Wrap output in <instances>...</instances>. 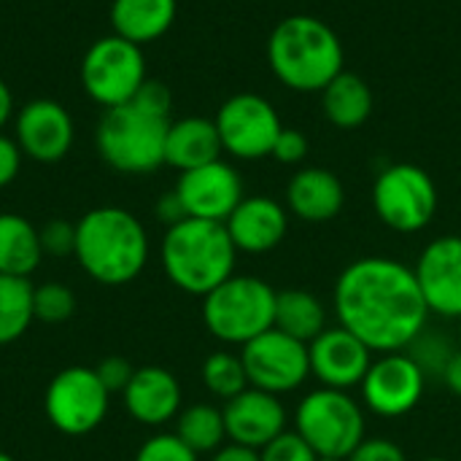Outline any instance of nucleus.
Returning <instances> with one entry per match:
<instances>
[{
    "label": "nucleus",
    "mask_w": 461,
    "mask_h": 461,
    "mask_svg": "<svg viewBox=\"0 0 461 461\" xmlns=\"http://www.w3.org/2000/svg\"><path fill=\"white\" fill-rule=\"evenodd\" d=\"M0 461H16V459H14V456H8V454H3V451H0Z\"/></svg>",
    "instance_id": "obj_43"
},
{
    "label": "nucleus",
    "mask_w": 461,
    "mask_h": 461,
    "mask_svg": "<svg viewBox=\"0 0 461 461\" xmlns=\"http://www.w3.org/2000/svg\"><path fill=\"white\" fill-rule=\"evenodd\" d=\"M178 0H113L111 27L113 35L138 46L159 41L176 22Z\"/></svg>",
    "instance_id": "obj_23"
},
{
    "label": "nucleus",
    "mask_w": 461,
    "mask_h": 461,
    "mask_svg": "<svg viewBox=\"0 0 461 461\" xmlns=\"http://www.w3.org/2000/svg\"><path fill=\"white\" fill-rule=\"evenodd\" d=\"M308 138H305V132H300V130H294V127H284L281 130V135H278V140H276V146H273V159L276 162H281V165H300L305 157H308Z\"/></svg>",
    "instance_id": "obj_35"
},
{
    "label": "nucleus",
    "mask_w": 461,
    "mask_h": 461,
    "mask_svg": "<svg viewBox=\"0 0 461 461\" xmlns=\"http://www.w3.org/2000/svg\"><path fill=\"white\" fill-rule=\"evenodd\" d=\"M332 305L338 324L375 354L405 351L429 319L413 267L392 257H362L346 265Z\"/></svg>",
    "instance_id": "obj_1"
},
{
    "label": "nucleus",
    "mask_w": 461,
    "mask_h": 461,
    "mask_svg": "<svg viewBox=\"0 0 461 461\" xmlns=\"http://www.w3.org/2000/svg\"><path fill=\"white\" fill-rule=\"evenodd\" d=\"M154 211H157V219H159L165 227H173V224L189 219L186 211H184V205H181V200H178V194H176V189H173V192H165V194L157 200V208H154Z\"/></svg>",
    "instance_id": "obj_39"
},
{
    "label": "nucleus",
    "mask_w": 461,
    "mask_h": 461,
    "mask_svg": "<svg viewBox=\"0 0 461 461\" xmlns=\"http://www.w3.org/2000/svg\"><path fill=\"white\" fill-rule=\"evenodd\" d=\"M429 313L461 319V235H440L424 246L413 265Z\"/></svg>",
    "instance_id": "obj_16"
},
{
    "label": "nucleus",
    "mask_w": 461,
    "mask_h": 461,
    "mask_svg": "<svg viewBox=\"0 0 461 461\" xmlns=\"http://www.w3.org/2000/svg\"><path fill=\"white\" fill-rule=\"evenodd\" d=\"M159 259L176 289L205 297L235 276L238 249L221 221L184 219L165 230Z\"/></svg>",
    "instance_id": "obj_5"
},
{
    "label": "nucleus",
    "mask_w": 461,
    "mask_h": 461,
    "mask_svg": "<svg viewBox=\"0 0 461 461\" xmlns=\"http://www.w3.org/2000/svg\"><path fill=\"white\" fill-rule=\"evenodd\" d=\"M424 461H448V459H443V456H432V459H424Z\"/></svg>",
    "instance_id": "obj_44"
},
{
    "label": "nucleus",
    "mask_w": 461,
    "mask_h": 461,
    "mask_svg": "<svg viewBox=\"0 0 461 461\" xmlns=\"http://www.w3.org/2000/svg\"><path fill=\"white\" fill-rule=\"evenodd\" d=\"M43 259L38 227L19 213H0V273L30 278Z\"/></svg>",
    "instance_id": "obj_25"
},
{
    "label": "nucleus",
    "mask_w": 461,
    "mask_h": 461,
    "mask_svg": "<svg viewBox=\"0 0 461 461\" xmlns=\"http://www.w3.org/2000/svg\"><path fill=\"white\" fill-rule=\"evenodd\" d=\"M176 435L200 456V454H216L227 443V427L224 413L216 405L197 402L178 413L176 419Z\"/></svg>",
    "instance_id": "obj_27"
},
{
    "label": "nucleus",
    "mask_w": 461,
    "mask_h": 461,
    "mask_svg": "<svg viewBox=\"0 0 461 461\" xmlns=\"http://www.w3.org/2000/svg\"><path fill=\"white\" fill-rule=\"evenodd\" d=\"M73 257L92 281L124 286L135 281L149 262V232L127 208H92L76 221Z\"/></svg>",
    "instance_id": "obj_3"
},
{
    "label": "nucleus",
    "mask_w": 461,
    "mask_h": 461,
    "mask_svg": "<svg viewBox=\"0 0 461 461\" xmlns=\"http://www.w3.org/2000/svg\"><path fill=\"white\" fill-rule=\"evenodd\" d=\"M424 386L427 375L413 357L408 351H394L373 359L359 392L370 413L381 419H402L421 402Z\"/></svg>",
    "instance_id": "obj_13"
},
{
    "label": "nucleus",
    "mask_w": 461,
    "mask_h": 461,
    "mask_svg": "<svg viewBox=\"0 0 461 461\" xmlns=\"http://www.w3.org/2000/svg\"><path fill=\"white\" fill-rule=\"evenodd\" d=\"M276 294L257 276H230L203 297V324L216 340L243 348L276 327Z\"/></svg>",
    "instance_id": "obj_6"
},
{
    "label": "nucleus",
    "mask_w": 461,
    "mask_h": 461,
    "mask_svg": "<svg viewBox=\"0 0 461 461\" xmlns=\"http://www.w3.org/2000/svg\"><path fill=\"white\" fill-rule=\"evenodd\" d=\"M11 119H14V95H11L8 84L0 78V132Z\"/></svg>",
    "instance_id": "obj_42"
},
{
    "label": "nucleus",
    "mask_w": 461,
    "mask_h": 461,
    "mask_svg": "<svg viewBox=\"0 0 461 461\" xmlns=\"http://www.w3.org/2000/svg\"><path fill=\"white\" fill-rule=\"evenodd\" d=\"M181 384L178 378L157 365L138 367L122 392L127 413L143 427H165L181 413Z\"/></svg>",
    "instance_id": "obj_20"
},
{
    "label": "nucleus",
    "mask_w": 461,
    "mask_h": 461,
    "mask_svg": "<svg viewBox=\"0 0 461 461\" xmlns=\"http://www.w3.org/2000/svg\"><path fill=\"white\" fill-rule=\"evenodd\" d=\"M346 461H408V456L389 438H365Z\"/></svg>",
    "instance_id": "obj_36"
},
{
    "label": "nucleus",
    "mask_w": 461,
    "mask_h": 461,
    "mask_svg": "<svg viewBox=\"0 0 461 461\" xmlns=\"http://www.w3.org/2000/svg\"><path fill=\"white\" fill-rule=\"evenodd\" d=\"M273 76L292 92H321L343 73L340 35L319 16L294 14L281 19L267 38Z\"/></svg>",
    "instance_id": "obj_4"
},
{
    "label": "nucleus",
    "mask_w": 461,
    "mask_h": 461,
    "mask_svg": "<svg viewBox=\"0 0 461 461\" xmlns=\"http://www.w3.org/2000/svg\"><path fill=\"white\" fill-rule=\"evenodd\" d=\"M346 189L327 167H303L286 184V211L308 224H321L343 211Z\"/></svg>",
    "instance_id": "obj_21"
},
{
    "label": "nucleus",
    "mask_w": 461,
    "mask_h": 461,
    "mask_svg": "<svg viewBox=\"0 0 461 461\" xmlns=\"http://www.w3.org/2000/svg\"><path fill=\"white\" fill-rule=\"evenodd\" d=\"M22 149L19 143L14 140V135H5L0 132V189H5L22 170Z\"/></svg>",
    "instance_id": "obj_38"
},
{
    "label": "nucleus",
    "mask_w": 461,
    "mask_h": 461,
    "mask_svg": "<svg viewBox=\"0 0 461 461\" xmlns=\"http://www.w3.org/2000/svg\"><path fill=\"white\" fill-rule=\"evenodd\" d=\"M95 373H97V378L103 381V386H105L111 394H122V392L127 389V384H130L135 367H132L124 357H108V359H103V362L95 367Z\"/></svg>",
    "instance_id": "obj_37"
},
{
    "label": "nucleus",
    "mask_w": 461,
    "mask_h": 461,
    "mask_svg": "<svg viewBox=\"0 0 461 461\" xmlns=\"http://www.w3.org/2000/svg\"><path fill=\"white\" fill-rule=\"evenodd\" d=\"M249 386L284 397L297 392L311 378L308 343L289 338L281 330H267L240 348Z\"/></svg>",
    "instance_id": "obj_12"
},
{
    "label": "nucleus",
    "mask_w": 461,
    "mask_h": 461,
    "mask_svg": "<svg viewBox=\"0 0 461 461\" xmlns=\"http://www.w3.org/2000/svg\"><path fill=\"white\" fill-rule=\"evenodd\" d=\"M176 194L189 219H205L221 224L246 197L240 173L224 159H213L208 165L181 173L176 184Z\"/></svg>",
    "instance_id": "obj_15"
},
{
    "label": "nucleus",
    "mask_w": 461,
    "mask_h": 461,
    "mask_svg": "<svg viewBox=\"0 0 461 461\" xmlns=\"http://www.w3.org/2000/svg\"><path fill=\"white\" fill-rule=\"evenodd\" d=\"M32 308H35V319L43 324H62L76 313V294L70 286L59 284V281H46L41 286H35L32 292Z\"/></svg>",
    "instance_id": "obj_30"
},
{
    "label": "nucleus",
    "mask_w": 461,
    "mask_h": 461,
    "mask_svg": "<svg viewBox=\"0 0 461 461\" xmlns=\"http://www.w3.org/2000/svg\"><path fill=\"white\" fill-rule=\"evenodd\" d=\"M221 138L213 119L184 116L170 122L165 138V165L186 173L213 159H221Z\"/></svg>",
    "instance_id": "obj_22"
},
{
    "label": "nucleus",
    "mask_w": 461,
    "mask_h": 461,
    "mask_svg": "<svg viewBox=\"0 0 461 461\" xmlns=\"http://www.w3.org/2000/svg\"><path fill=\"white\" fill-rule=\"evenodd\" d=\"M262 461H319V454L292 429H286L281 438H276L270 446L259 451Z\"/></svg>",
    "instance_id": "obj_34"
},
{
    "label": "nucleus",
    "mask_w": 461,
    "mask_h": 461,
    "mask_svg": "<svg viewBox=\"0 0 461 461\" xmlns=\"http://www.w3.org/2000/svg\"><path fill=\"white\" fill-rule=\"evenodd\" d=\"M321 111L332 127L357 130L373 113V89L362 76L343 70L321 89Z\"/></svg>",
    "instance_id": "obj_24"
},
{
    "label": "nucleus",
    "mask_w": 461,
    "mask_h": 461,
    "mask_svg": "<svg viewBox=\"0 0 461 461\" xmlns=\"http://www.w3.org/2000/svg\"><path fill=\"white\" fill-rule=\"evenodd\" d=\"M81 86L103 111L130 103L149 81L143 46L119 35L97 38L81 57Z\"/></svg>",
    "instance_id": "obj_8"
},
{
    "label": "nucleus",
    "mask_w": 461,
    "mask_h": 461,
    "mask_svg": "<svg viewBox=\"0 0 461 461\" xmlns=\"http://www.w3.org/2000/svg\"><path fill=\"white\" fill-rule=\"evenodd\" d=\"M170 103V89L149 78L130 103L103 111L95 130V146L103 162L127 176H146L165 165Z\"/></svg>",
    "instance_id": "obj_2"
},
{
    "label": "nucleus",
    "mask_w": 461,
    "mask_h": 461,
    "mask_svg": "<svg viewBox=\"0 0 461 461\" xmlns=\"http://www.w3.org/2000/svg\"><path fill=\"white\" fill-rule=\"evenodd\" d=\"M327 308L308 289H284L276 294V330L300 343L316 340L327 330Z\"/></svg>",
    "instance_id": "obj_26"
},
{
    "label": "nucleus",
    "mask_w": 461,
    "mask_h": 461,
    "mask_svg": "<svg viewBox=\"0 0 461 461\" xmlns=\"http://www.w3.org/2000/svg\"><path fill=\"white\" fill-rule=\"evenodd\" d=\"M41 249L49 257H73L76 251V221L49 219L41 230Z\"/></svg>",
    "instance_id": "obj_33"
},
{
    "label": "nucleus",
    "mask_w": 461,
    "mask_h": 461,
    "mask_svg": "<svg viewBox=\"0 0 461 461\" xmlns=\"http://www.w3.org/2000/svg\"><path fill=\"white\" fill-rule=\"evenodd\" d=\"M221 413H224V427H227V443L246 446L254 451H262L276 438H281L289 421L281 397L267 394L254 386L227 400Z\"/></svg>",
    "instance_id": "obj_18"
},
{
    "label": "nucleus",
    "mask_w": 461,
    "mask_h": 461,
    "mask_svg": "<svg viewBox=\"0 0 461 461\" xmlns=\"http://www.w3.org/2000/svg\"><path fill=\"white\" fill-rule=\"evenodd\" d=\"M440 378H443V384L448 386L451 394L461 397V351H454V357L448 359V365H446Z\"/></svg>",
    "instance_id": "obj_41"
},
{
    "label": "nucleus",
    "mask_w": 461,
    "mask_h": 461,
    "mask_svg": "<svg viewBox=\"0 0 461 461\" xmlns=\"http://www.w3.org/2000/svg\"><path fill=\"white\" fill-rule=\"evenodd\" d=\"M211 461H262L259 459V451L254 448H246V446H235V443H224Z\"/></svg>",
    "instance_id": "obj_40"
},
{
    "label": "nucleus",
    "mask_w": 461,
    "mask_h": 461,
    "mask_svg": "<svg viewBox=\"0 0 461 461\" xmlns=\"http://www.w3.org/2000/svg\"><path fill=\"white\" fill-rule=\"evenodd\" d=\"M213 122L221 138V149L230 157L246 162L270 157L284 130L276 105L254 92H240L227 97L219 105Z\"/></svg>",
    "instance_id": "obj_11"
},
{
    "label": "nucleus",
    "mask_w": 461,
    "mask_h": 461,
    "mask_svg": "<svg viewBox=\"0 0 461 461\" xmlns=\"http://www.w3.org/2000/svg\"><path fill=\"white\" fill-rule=\"evenodd\" d=\"M32 292L30 278L0 273V346L19 340L35 321Z\"/></svg>",
    "instance_id": "obj_28"
},
{
    "label": "nucleus",
    "mask_w": 461,
    "mask_h": 461,
    "mask_svg": "<svg viewBox=\"0 0 461 461\" xmlns=\"http://www.w3.org/2000/svg\"><path fill=\"white\" fill-rule=\"evenodd\" d=\"M311 354V375L327 386V389H340L351 392L362 386L370 365H373V348L365 346L354 332L338 327H327L316 340L308 343Z\"/></svg>",
    "instance_id": "obj_17"
},
{
    "label": "nucleus",
    "mask_w": 461,
    "mask_h": 461,
    "mask_svg": "<svg viewBox=\"0 0 461 461\" xmlns=\"http://www.w3.org/2000/svg\"><path fill=\"white\" fill-rule=\"evenodd\" d=\"M135 461H200V456L176 432H159L138 448Z\"/></svg>",
    "instance_id": "obj_32"
},
{
    "label": "nucleus",
    "mask_w": 461,
    "mask_h": 461,
    "mask_svg": "<svg viewBox=\"0 0 461 461\" xmlns=\"http://www.w3.org/2000/svg\"><path fill=\"white\" fill-rule=\"evenodd\" d=\"M200 375H203L205 389L224 402L249 389V375H246L243 359H240V354H232V351H213L203 362Z\"/></svg>",
    "instance_id": "obj_29"
},
{
    "label": "nucleus",
    "mask_w": 461,
    "mask_h": 461,
    "mask_svg": "<svg viewBox=\"0 0 461 461\" xmlns=\"http://www.w3.org/2000/svg\"><path fill=\"white\" fill-rule=\"evenodd\" d=\"M238 254H267L281 246L289 230V211L273 197L251 194L224 221Z\"/></svg>",
    "instance_id": "obj_19"
},
{
    "label": "nucleus",
    "mask_w": 461,
    "mask_h": 461,
    "mask_svg": "<svg viewBox=\"0 0 461 461\" xmlns=\"http://www.w3.org/2000/svg\"><path fill=\"white\" fill-rule=\"evenodd\" d=\"M14 140L22 154L41 165H54L68 157L76 140L70 111L51 97L27 100L14 116Z\"/></svg>",
    "instance_id": "obj_14"
},
{
    "label": "nucleus",
    "mask_w": 461,
    "mask_h": 461,
    "mask_svg": "<svg viewBox=\"0 0 461 461\" xmlns=\"http://www.w3.org/2000/svg\"><path fill=\"white\" fill-rule=\"evenodd\" d=\"M294 432L319 454V459L346 461L367 438L362 405L340 389H316L294 411Z\"/></svg>",
    "instance_id": "obj_7"
},
{
    "label": "nucleus",
    "mask_w": 461,
    "mask_h": 461,
    "mask_svg": "<svg viewBox=\"0 0 461 461\" xmlns=\"http://www.w3.org/2000/svg\"><path fill=\"white\" fill-rule=\"evenodd\" d=\"M411 357H413V362L424 370V375L429 378V375H443V370H446V365H448V359L454 357V348H451V343L446 340V338H440V335H435V332H429V330H424L408 348H405Z\"/></svg>",
    "instance_id": "obj_31"
},
{
    "label": "nucleus",
    "mask_w": 461,
    "mask_h": 461,
    "mask_svg": "<svg viewBox=\"0 0 461 461\" xmlns=\"http://www.w3.org/2000/svg\"><path fill=\"white\" fill-rule=\"evenodd\" d=\"M438 186L432 176L411 162H397L381 170L373 184V208L378 219L402 235L421 232L438 213Z\"/></svg>",
    "instance_id": "obj_9"
},
{
    "label": "nucleus",
    "mask_w": 461,
    "mask_h": 461,
    "mask_svg": "<svg viewBox=\"0 0 461 461\" xmlns=\"http://www.w3.org/2000/svg\"><path fill=\"white\" fill-rule=\"evenodd\" d=\"M111 405V392L97 378L95 367H65L59 370L43 394V411L49 424L70 438L95 432Z\"/></svg>",
    "instance_id": "obj_10"
}]
</instances>
